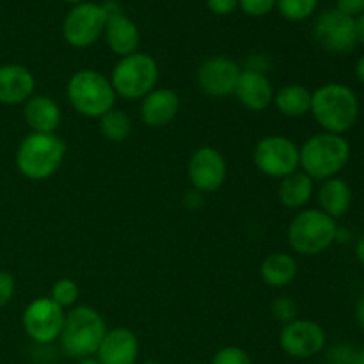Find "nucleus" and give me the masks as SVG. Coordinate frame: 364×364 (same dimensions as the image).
Masks as SVG:
<instances>
[{
  "label": "nucleus",
  "instance_id": "1",
  "mask_svg": "<svg viewBox=\"0 0 364 364\" xmlns=\"http://www.w3.org/2000/svg\"><path fill=\"white\" fill-rule=\"evenodd\" d=\"M311 114L322 132L343 135L359 119V100L348 85L329 82L311 92Z\"/></svg>",
  "mask_w": 364,
  "mask_h": 364
},
{
  "label": "nucleus",
  "instance_id": "2",
  "mask_svg": "<svg viewBox=\"0 0 364 364\" xmlns=\"http://www.w3.org/2000/svg\"><path fill=\"white\" fill-rule=\"evenodd\" d=\"M301 171L313 181H323L338 176L350 160V144L343 135L320 132L311 135L299 148Z\"/></svg>",
  "mask_w": 364,
  "mask_h": 364
},
{
  "label": "nucleus",
  "instance_id": "3",
  "mask_svg": "<svg viewBox=\"0 0 364 364\" xmlns=\"http://www.w3.org/2000/svg\"><path fill=\"white\" fill-rule=\"evenodd\" d=\"M66 159V144L57 134H34L21 139L16 149V167L25 178L43 181L52 178Z\"/></svg>",
  "mask_w": 364,
  "mask_h": 364
},
{
  "label": "nucleus",
  "instance_id": "4",
  "mask_svg": "<svg viewBox=\"0 0 364 364\" xmlns=\"http://www.w3.org/2000/svg\"><path fill=\"white\" fill-rule=\"evenodd\" d=\"M107 333V326L100 311L92 306H75L68 309L60 333V347L64 354L73 359H84L96 355L100 343Z\"/></svg>",
  "mask_w": 364,
  "mask_h": 364
},
{
  "label": "nucleus",
  "instance_id": "5",
  "mask_svg": "<svg viewBox=\"0 0 364 364\" xmlns=\"http://www.w3.org/2000/svg\"><path fill=\"white\" fill-rule=\"evenodd\" d=\"M66 96L75 112L89 119H100L116 107L117 98L109 78L91 68L71 75L66 85Z\"/></svg>",
  "mask_w": 364,
  "mask_h": 364
},
{
  "label": "nucleus",
  "instance_id": "6",
  "mask_svg": "<svg viewBox=\"0 0 364 364\" xmlns=\"http://www.w3.org/2000/svg\"><path fill=\"white\" fill-rule=\"evenodd\" d=\"M336 220L318 208H304L288 226V244L295 255L318 256L336 242Z\"/></svg>",
  "mask_w": 364,
  "mask_h": 364
},
{
  "label": "nucleus",
  "instance_id": "7",
  "mask_svg": "<svg viewBox=\"0 0 364 364\" xmlns=\"http://www.w3.org/2000/svg\"><path fill=\"white\" fill-rule=\"evenodd\" d=\"M159 63L153 59V55L135 52L121 57L114 64L109 80L116 91V96H121L128 102H135L149 95L159 84Z\"/></svg>",
  "mask_w": 364,
  "mask_h": 364
},
{
  "label": "nucleus",
  "instance_id": "8",
  "mask_svg": "<svg viewBox=\"0 0 364 364\" xmlns=\"http://www.w3.org/2000/svg\"><path fill=\"white\" fill-rule=\"evenodd\" d=\"M252 162L262 174L281 180L301 169V151L290 137L267 135L256 142Z\"/></svg>",
  "mask_w": 364,
  "mask_h": 364
},
{
  "label": "nucleus",
  "instance_id": "9",
  "mask_svg": "<svg viewBox=\"0 0 364 364\" xmlns=\"http://www.w3.org/2000/svg\"><path fill=\"white\" fill-rule=\"evenodd\" d=\"M107 11L105 4L82 2L71 7L63 21V38L73 48H89L95 45L105 31Z\"/></svg>",
  "mask_w": 364,
  "mask_h": 364
},
{
  "label": "nucleus",
  "instance_id": "10",
  "mask_svg": "<svg viewBox=\"0 0 364 364\" xmlns=\"http://www.w3.org/2000/svg\"><path fill=\"white\" fill-rule=\"evenodd\" d=\"M66 311L50 297H39L25 308L21 323L23 331L34 343L50 345L63 333Z\"/></svg>",
  "mask_w": 364,
  "mask_h": 364
},
{
  "label": "nucleus",
  "instance_id": "11",
  "mask_svg": "<svg viewBox=\"0 0 364 364\" xmlns=\"http://www.w3.org/2000/svg\"><path fill=\"white\" fill-rule=\"evenodd\" d=\"M313 38L323 50L333 53H348L358 46L355 18L338 9H327L313 25Z\"/></svg>",
  "mask_w": 364,
  "mask_h": 364
},
{
  "label": "nucleus",
  "instance_id": "12",
  "mask_svg": "<svg viewBox=\"0 0 364 364\" xmlns=\"http://www.w3.org/2000/svg\"><path fill=\"white\" fill-rule=\"evenodd\" d=\"M327 343L323 327L315 320L295 318L283 326L279 333L281 350L295 359H309L320 354Z\"/></svg>",
  "mask_w": 364,
  "mask_h": 364
},
{
  "label": "nucleus",
  "instance_id": "13",
  "mask_svg": "<svg viewBox=\"0 0 364 364\" xmlns=\"http://www.w3.org/2000/svg\"><path fill=\"white\" fill-rule=\"evenodd\" d=\"M188 181L199 194L219 191L228 178V164L223 153L212 146H203L192 153L187 166Z\"/></svg>",
  "mask_w": 364,
  "mask_h": 364
},
{
  "label": "nucleus",
  "instance_id": "14",
  "mask_svg": "<svg viewBox=\"0 0 364 364\" xmlns=\"http://www.w3.org/2000/svg\"><path fill=\"white\" fill-rule=\"evenodd\" d=\"M242 68L226 55H213L203 60L198 70V85L210 98H226L235 92Z\"/></svg>",
  "mask_w": 364,
  "mask_h": 364
},
{
  "label": "nucleus",
  "instance_id": "15",
  "mask_svg": "<svg viewBox=\"0 0 364 364\" xmlns=\"http://www.w3.org/2000/svg\"><path fill=\"white\" fill-rule=\"evenodd\" d=\"M105 7L109 11V18H107L103 38H105L110 52L116 53L119 59L130 55V53L139 52L141 32H139L135 21L130 16H127L116 4L107 2Z\"/></svg>",
  "mask_w": 364,
  "mask_h": 364
},
{
  "label": "nucleus",
  "instance_id": "16",
  "mask_svg": "<svg viewBox=\"0 0 364 364\" xmlns=\"http://www.w3.org/2000/svg\"><path fill=\"white\" fill-rule=\"evenodd\" d=\"M274 92L272 82L262 70L247 68L240 71L233 95L251 112H263L272 105Z\"/></svg>",
  "mask_w": 364,
  "mask_h": 364
},
{
  "label": "nucleus",
  "instance_id": "17",
  "mask_svg": "<svg viewBox=\"0 0 364 364\" xmlns=\"http://www.w3.org/2000/svg\"><path fill=\"white\" fill-rule=\"evenodd\" d=\"M139 352L141 345L134 331L114 327L105 333L95 358L100 364H137Z\"/></svg>",
  "mask_w": 364,
  "mask_h": 364
},
{
  "label": "nucleus",
  "instance_id": "18",
  "mask_svg": "<svg viewBox=\"0 0 364 364\" xmlns=\"http://www.w3.org/2000/svg\"><path fill=\"white\" fill-rule=\"evenodd\" d=\"M181 98L174 89L155 87L141 100V119L146 127L162 128L176 119Z\"/></svg>",
  "mask_w": 364,
  "mask_h": 364
},
{
  "label": "nucleus",
  "instance_id": "19",
  "mask_svg": "<svg viewBox=\"0 0 364 364\" xmlns=\"http://www.w3.org/2000/svg\"><path fill=\"white\" fill-rule=\"evenodd\" d=\"M36 78L28 68L21 64L0 66V103L20 105L34 96Z\"/></svg>",
  "mask_w": 364,
  "mask_h": 364
},
{
  "label": "nucleus",
  "instance_id": "20",
  "mask_svg": "<svg viewBox=\"0 0 364 364\" xmlns=\"http://www.w3.org/2000/svg\"><path fill=\"white\" fill-rule=\"evenodd\" d=\"M23 105V119L34 134H55L63 121V112L55 100L46 95H34Z\"/></svg>",
  "mask_w": 364,
  "mask_h": 364
},
{
  "label": "nucleus",
  "instance_id": "21",
  "mask_svg": "<svg viewBox=\"0 0 364 364\" xmlns=\"http://www.w3.org/2000/svg\"><path fill=\"white\" fill-rule=\"evenodd\" d=\"M316 198H318V210L333 217L334 220L347 215V212L352 206L350 187H348V183L343 178L338 176L323 180L320 183L318 192H316Z\"/></svg>",
  "mask_w": 364,
  "mask_h": 364
},
{
  "label": "nucleus",
  "instance_id": "22",
  "mask_svg": "<svg viewBox=\"0 0 364 364\" xmlns=\"http://www.w3.org/2000/svg\"><path fill=\"white\" fill-rule=\"evenodd\" d=\"M313 192H315V181L299 169L288 176L281 178L277 198L284 208L304 210V206L311 201Z\"/></svg>",
  "mask_w": 364,
  "mask_h": 364
},
{
  "label": "nucleus",
  "instance_id": "23",
  "mask_svg": "<svg viewBox=\"0 0 364 364\" xmlns=\"http://www.w3.org/2000/svg\"><path fill=\"white\" fill-rule=\"evenodd\" d=\"M297 259L288 252H272L259 265V276L270 288L290 287L297 277Z\"/></svg>",
  "mask_w": 364,
  "mask_h": 364
},
{
  "label": "nucleus",
  "instance_id": "24",
  "mask_svg": "<svg viewBox=\"0 0 364 364\" xmlns=\"http://www.w3.org/2000/svg\"><path fill=\"white\" fill-rule=\"evenodd\" d=\"M311 92L306 85L288 84L274 92V105L287 117H304L311 112Z\"/></svg>",
  "mask_w": 364,
  "mask_h": 364
},
{
  "label": "nucleus",
  "instance_id": "25",
  "mask_svg": "<svg viewBox=\"0 0 364 364\" xmlns=\"http://www.w3.org/2000/svg\"><path fill=\"white\" fill-rule=\"evenodd\" d=\"M98 121L102 135L109 142H114V144H119V142L127 141L132 135V130H134L132 117L124 110L116 109V107L110 109L107 114H103Z\"/></svg>",
  "mask_w": 364,
  "mask_h": 364
},
{
  "label": "nucleus",
  "instance_id": "26",
  "mask_svg": "<svg viewBox=\"0 0 364 364\" xmlns=\"http://www.w3.org/2000/svg\"><path fill=\"white\" fill-rule=\"evenodd\" d=\"M318 0H277L276 9L284 20L304 21L316 11Z\"/></svg>",
  "mask_w": 364,
  "mask_h": 364
},
{
  "label": "nucleus",
  "instance_id": "27",
  "mask_svg": "<svg viewBox=\"0 0 364 364\" xmlns=\"http://www.w3.org/2000/svg\"><path fill=\"white\" fill-rule=\"evenodd\" d=\"M78 297H80V288H78L77 281L70 279V277H63V279L55 281L50 291V299L55 302L57 306L66 311L77 306Z\"/></svg>",
  "mask_w": 364,
  "mask_h": 364
},
{
  "label": "nucleus",
  "instance_id": "28",
  "mask_svg": "<svg viewBox=\"0 0 364 364\" xmlns=\"http://www.w3.org/2000/svg\"><path fill=\"white\" fill-rule=\"evenodd\" d=\"M270 313H272V316L276 322L287 326V323L294 322V320L297 318L299 308H297V304H295L294 299L277 297V299H274L272 306H270Z\"/></svg>",
  "mask_w": 364,
  "mask_h": 364
},
{
  "label": "nucleus",
  "instance_id": "29",
  "mask_svg": "<svg viewBox=\"0 0 364 364\" xmlns=\"http://www.w3.org/2000/svg\"><path fill=\"white\" fill-rule=\"evenodd\" d=\"M212 364H252V359L244 348L228 345V347L219 348L213 354Z\"/></svg>",
  "mask_w": 364,
  "mask_h": 364
},
{
  "label": "nucleus",
  "instance_id": "30",
  "mask_svg": "<svg viewBox=\"0 0 364 364\" xmlns=\"http://www.w3.org/2000/svg\"><path fill=\"white\" fill-rule=\"evenodd\" d=\"M277 0H238V7L244 11L247 16H265L276 9Z\"/></svg>",
  "mask_w": 364,
  "mask_h": 364
},
{
  "label": "nucleus",
  "instance_id": "31",
  "mask_svg": "<svg viewBox=\"0 0 364 364\" xmlns=\"http://www.w3.org/2000/svg\"><path fill=\"white\" fill-rule=\"evenodd\" d=\"M14 277L6 270H0V308L9 304L14 297Z\"/></svg>",
  "mask_w": 364,
  "mask_h": 364
},
{
  "label": "nucleus",
  "instance_id": "32",
  "mask_svg": "<svg viewBox=\"0 0 364 364\" xmlns=\"http://www.w3.org/2000/svg\"><path fill=\"white\" fill-rule=\"evenodd\" d=\"M206 6L217 16H228L238 9V0H206Z\"/></svg>",
  "mask_w": 364,
  "mask_h": 364
},
{
  "label": "nucleus",
  "instance_id": "33",
  "mask_svg": "<svg viewBox=\"0 0 364 364\" xmlns=\"http://www.w3.org/2000/svg\"><path fill=\"white\" fill-rule=\"evenodd\" d=\"M336 9L347 16H361L364 13V0H336Z\"/></svg>",
  "mask_w": 364,
  "mask_h": 364
},
{
  "label": "nucleus",
  "instance_id": "34",
  "mask_svg": "<svg viewBox=\"0 0 364 364\" xmlns=\"http://www.w3.org/2000/svg\"><path fill=\"white\" fill-rule=\"evenodd\" d=\"M355 318H358V323L364 331V294L361 295V299H359L358 306H355Z\"/></svg>",
  "mask_w": 364,
  "mask_h": 364
},
{
  "label": "nucleus",
  "instance_id": "35",
  "mask_svg": "<svg viewBox=\"0 0 364 364\" xmlns=\"http://www.w3.org/2000/svg\"><path fill=\"white\" fill-rule=\"evenodd\" d=\"M355 28H358V39L364 45V13L355 18Z\"/></svg>",
  "mask_w": 364,
  "mask_h": 364
},
{
  "label": "nucleus",
  "instance_id": "36",
  "mask_svg": "<svg viewBox=\"0 0 364 364\" xmlns=\"http://www.w3.org/2000/svg\"><path fill=\"white\" fill-rule=\"evenodd\" d=\"M355 77H358L359 82L364 85V55L359 57L358 64H355Z\"/></svg>",
  "mask_w": 364,
  "mask_h": 364
},
{
  "label": "nucleus",
  "instance_id": "37",
  "mask_svg": "<svg viewBox=\"0 0 364 364\" xmlns=\"http://www.w3.org/2000/svg\"><path fill=\"white\" fill-rule=\"evenodd\" d=\"M355 256H358L359 263L364 265V235L358 240V245H355Z\"/></svg>",
  "mask_w": 364,
  "mask_h": 364
},
{
  "label": "nucleus",
  "instance_id": "38",
  "mask_svg": "<svg viewBox=\"0 0 364 364\" xmlns=\"http://www.w3.org/2000/svg\"><path fill=\"white\" fill-rule=\"evenodd\" d=\"M77 364H100V363H98V359H96L95 355H92V358H84V359H78Z\"/></svg>",
  "mask_w": 364,
  "mask_h": 364
},
{
  "label": "nucleus",
  "instance_id": "39",
  "mask_svg": "<svg viewBox=\"0 0 364 364\" xmlns=\"http://www.w3.org/2000/svg\"><path fill=\"white\" fill-rule=\"evenodd\" d=\"M60 2H66V4H71V6H77V4L87 2V0H60Z\"/></svg>",
  "mask_w": 364,
  "mask_h": 364
},
{
  "label": "nucleus",
  "instance_id": "40",
  "mask_svg": "<svg viewBox=\"0 0 364 364\" xmlns=\"http://www.w3.org/2000/svg\"><path fill=\"white\" fill-rule=\"evenodd\" d=\"M359 364H364V348L361 350V354H359Z\"/></svg>",
  "mask_w": 364,
  "mask_h": 364
},
{
  "label": "nucleus",
  "instance_id": "41",
  "mask_svg": "<svg viewBox=\"0 0 364 364\" xmlns=\"http://www.w3.org/2000/svg\"><path fill=\"white\" fill-rule=\"evenodd\" d=\"M141 364H162V363H159V361H144V363H141Z\"/></svg>",
  "mask_w": 364,
  "mask_h": 364
}]
</instances>
